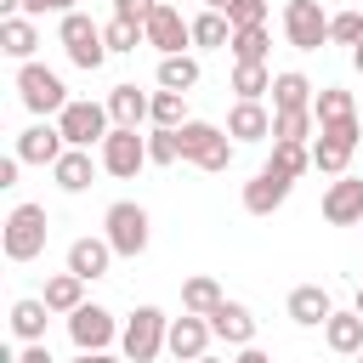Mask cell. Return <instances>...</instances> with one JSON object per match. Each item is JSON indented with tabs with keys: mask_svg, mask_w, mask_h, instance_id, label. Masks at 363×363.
<instances>
[{
	"mask_svg": "<svg viewBox=\"0 0 363 363\" xmlns=\"http://www.w3.org/2000/svg\"><path fill=\"white\" fill-rule=\"evenodd\" d=\"M102 40H108V51H136V45H147V40H142V23H125V17H113V23L102 28Z\"/></svg>",
	"mask_w": 363,
	"mask_h": 363,
	"instance_id": "obj_38",
	"label": "cell"
},
{
	"mask_svg": "<svg viewBox=\"0 0 363 363\" xmlns=\"http://www.w3.org/2000/svg\"><path fill=\"white\" fill-rule=\"evenodd\" d=\"M193 363H221V357H210V352H204V357H193Z\"/></svg>",
	"mask_w": 363,
	"mask_h": 363,
	"instance_id": "obj_50",
	"label": "cell"
},
{
	"mask_svg": "<svg viewBox=\"0 0 363 363\" xmlns=\"http://www.w3.org/2000/svg\"><path fill=\"white\" fill-rule=\"evenodd\" d=\"M204 6H210V11H233L238 0H204Z\"/></svg>",
	"mask_w": 363,
	"mask_h": 363,
	"instance_id": "obj_49",
	"label": "cell"
},
{
	"mask_svg": "<svg viewBox=\"0 0 363 363\" xmlns=\"http://www.w3.org/2000/svg\"><path fill=\"white\" fill-rule=\"evenodd\" d=\"M221 301H227V295H221V284H216L210 272H199V278H187V284H182V312H199V318H210Z\"/></svg>",
	"mask_w": 363,
	"mask_h": 363,
	"instance_id": "obj_28",
	"label": "cell"
},
{
	"mask_svg": "<svg viewBox=\"0 0 363 363\" xmlns=\"http://www.w3.org/2000/svg\"><path fill=\"white\" fill-rule=\"evenodd\" d=\"M352 68H357V74H363V40H357V45H352Z\"/></svg>",
	"mask_w": 363,
	"mask_h": 363,
	"instance_id": "obj_48",
	"label": "cell"
},
{
	"mask_svg": "<svg viewBox=\"0 0 363 363\" xmlns=\"http://www.w3.org/2000/svg\"><path fill=\"white\" fill-rule=\"evenodd\" d=\"M159 11V0H113V17H125V23H147Z\"/></svg>",
	"mask_w": 363,
	"mask_h": 363,
	"instance_id": "obj_41",
	"label": "cell"
},
{
	"mask_svg": "<svg viewBox=\"0 0 363 363\" xmlns=\"http://www.w3.org/2000/svg\"><path fill=\"white\" fill-rule=\"evenodd\" d=\"M284 34H289L295 51L329 45V17H323V6H318V0H289V6H284Z\"/></svg>",
	"mask_w": 363,
	"mask_h": 363,
	"instance_id": "obj_11",
	"label": "cell"
},
{
	"mask_svg": "<svg viewBox=\"0 0 363 363\" xmlns=\"http://www.w3.org/2000/svg\"><path fill=\"white\" fill-rule=\"evenodd\" d=\"M357 142H363L357 113H352V119H335V125H318V142H312V170H323V176H346V164H352Z\"/></svg>",
	"mask_w": 363,
	"mask_h": 363,
	"instance_id": "obj_2",
	"label": "cell"
},
{
	"mask_svg": "<svg viewBox=\"0 0 363 363\" xmlns=\"http://www.w3.org/2000/svg\"><path fill=\"white\" fill-rule=\"evenodd\" d=\"M108 267H113V244H108V238H74V244H68V272H79L85 284L102 278Z\"/></svg>",
	"mask_w": 363,
	"mask_h": 363,
	"instance_id": "obj_18",
	"label": "cell"
},
{
	"mask_svg": "<svg viewBox=\"0 0 363 363\" xmlns=\"http://www.w3.org/2000/svg\"><path fill=\"white\" fill-rule=\"evenodd\" d=\"M210 329H216L227 346H255V312H250L244 301H221V306L210 312Z\"/></svg>",
	"mask_w": 363,
	"mask_h": 363,
	"instance_id": "obj_16",
	"label": "cell"
},
{
	"mask_svg": "<svg viewBox=\"0 0 363 363\" xmlns=\"http://www.w3.org/2000/svg\"><path fill=\"white\" fill-rule=\"evenodd\" d=\"M51 176H57V187H62V193H85V187H91V176H96L91 147H62V159L51 164Z\"/></svg>",
	"mask_w": 363,
	"mask_h": 363,
	"instance_id": "obj_21",
	"label": "cell"
},
{
	"mask_svg": "<svg viewBox=\"0 0 363 363\" xmlns=\"http://www.w3.org/2000/svg\"><path fill=\"white\" fill-rule=\"evenodd\" d=\"M159 85H164V91H193V85H199V57H187V51L159 57Z\"/></svg>",
	"mask_w": 363,
	"mask_h": 363,
	"instance_id": "obj_30",
	"label": "cell"
},
{
	"mask_svg": "<svg viewBox=\"0 0 363 363\" xmlns=\"http://www.w3.org/2000/svg\"><path fill=\"white\" fill-rule=\"evenodd\" d=\"M142 164H147V136H136V125H113L108 142H102V170L130 182Z\"/></svg>",
	"mask_w": 363,
	"mask_h": 363,
	"instance_id": "obj_9",
	"label": "cell"
},
{
	"mask_svg": "<svg viewBox=\"0 0 363 363\" xmlns=\"http://www.w3.org/2000/svg\"><path fill=\"white\" fill-rule=\"evenodd\" d=\"M34 45H40L34 17H0V51H6V57L28 62V57H34Z\"/></svg>",
	"mask_w": 363,
	"mask_h": 363,
	"instance_id": "obj_24",
	"label": "cell"
},
{
	"mask_svg": "<svg viewBox=\"0 0 363 363\" xmlns=\"http://www.w3.org/2000/svg\"><path fill=\"white\" fill-rule=\"evenodd\" d=\"M113 335H119V323H113V312H108V306L85 301V306H74V312H68V340H74L79 352H108V346H113Z\"/></svg>",
	"mask_w": 363,
	"mask_h": 363,
	"instance_id": "obj_10",
	"label": "cell"
},
{
	"mask_svg": "<svg viewBox=\"0 0 363 363\" xmlns=\"http://www.w3.org/2000/svg\"><path fill=\"white\" fill-rule=\"evenodd\" d=\"M51 312H74V306H85V278L79 272H57V278H45V295H40Z\"/></svg>",
	"mask_w": 363,
	"mask_h": 363,
	"instance_id": "obj_27",
	"label": "cell"
},
{
	"mask_svg": "<svg viewBox=\"0 0 363 363\" xmlns=\"http://www.w3.org/2000/svg\"><path fill=\"white\" fill-rule=\"evenodd\" d=\"M227 17H233V28H255V23H267V0H238Z\"/></svg>",
	"mask_w": 363,
	"mask_h": 363,
	"instance_id": "obj_40",
	"label": "cell"
},
{
	"mask_svg": "<svg viewBox=\"0 0 363 363\" xmlns=\"http://www.w3.org/2000/svg\"><path fill=\"white\" fill-rule=\"evenodd\" d=\"M164 340H170V318H164L159 306H136V312L125 318V329H119L125 363H153V357L164 352Z\"/></svg>",
	"mask_w": 363,
	"mask_h": 363,
	"instance_id": "obj_1",
	"label": "cell"
},
{
	"mask_svg": "<svg viewBox=\"0 0 363 363\" xmlns=\"http://www.w3.org/2000/svg\"><path fill=\"white\" fill-rule=\"evenodd\" d=\"M233 91H238L244 102H261V96L272 91V74H267V62H238V68H233Z\"/></svg>",
	"mask_w": 363,
	"mask_h": 363,
	"instance_id": "obj_32",
	"label": "cell"
},
{
	"mask_svg": "<svg viewBox=\"0 0 363 363\" xmlns=\"http://www.w3.org/2000/svg\"><path fill=\"white\" fill-rule=\"evenodd\" d=\"M45 323H51V306H45V301L28 295V301L11 306V335H17V340H45Z\"/></svg>",
	"mask_w": 363,
	"mask_h": 363,
	"instance_id": "obj_29",
	"label": "cell"
},
{
	"mask_svg": "<svg viewBox=\"0 0 363 363\" xmlns=\"http://www.w3.org/2000/svg\"><path fill=\"white\" fill-rule=\"evenodd\" d=\"M182 96H187V91H164V85H159V91H153V113H147V119H153V125H164V130H182V125H187V102H182Z\"/></svg>",
	"mask_w": 363,
	"mask_h": 363,
	"instance_id": "obj_33",
	"label": "cell"
},
{
	"mask_svg": "<svg viewBox=\"0 0 363 363\" xmlns=\"http://www.w3.org/2000/svg\"><path fill=\"white\" fill-rule=\"evenodd\" d=\"M329 312H335V301H329V289H323V284H301V289H289V318H295L301 329L329 323Z\"/></svg>",
	"mask_w": 363,
	"mask_h": 363,
	"instance_id": "obj_19",
	"label": "cell"
},
{
	"mask_svg": "<svg viewBox=\"0 0 363 363\" xmlns=\"http://www.w3.org/2000/svg\"><path fill=\"white\" fill-rule=\"evenodd\" d=\"M233 363H272V357H267L261 346H238V357H233Z\"/></svg>",
	"mask_w": 363,
	"mask_h": 363,
	"instance_id": "obj_44",
	"label": "cell"
},
{
	"mask_svg": "<svg viewBox=\"0 0 363 363\" xmlns=\"http://www.w3.org/2000/svg\"><path fill=\"white\" fill-rule=\"evenodd\" d=\"M312 79L306 74H295V68H284V74H272V113H289V108H312Z\"/></svg>",
	"mask_w": 363,
	"mask_h": 363,
	"instance_id": "obj_23",
	"label": "cell"
},
{
	"mask_svg": "<svg viewBox=\"0 0 363 363\" xmlns=\"http://www.w3.org/2000/svg\"><path fill=\"white\" fill-rule=\"evenodd\" d=\"M210 318H199V312H182V318H170V340H164V352L170 357H182V363H193V357H204L210 352Z\"/></svg>",
	"mask_w": 363,
	"mask_h": 363,
	"instance_id": "obj_14",
	"label": "cell"
},
{
	"mask_svg": "<svg viewBox=\"0 0 363 363\" xmlns=\"http://www.w3.org/2000/svg\"><path fill=\"white\" fill-rule=\"evenodd\" d=\"M233 34H238V28H233V17H227V11H210V6H204V11L193 17V45H204V51L233 45Z\"/></svg>",
	"mask_w": 363,
	"mask_h": 363,
	"instance_id": "obj_25",
	"label": "cell"
},
{
	"mask_svg": "<svg viewBox=\"0 0 363 363\" xmlns=\"http://www.w3.org/2000/svg\"><path fill=\"white\" fill-rule=\"evenodd\" d=\"M357 108H352V91H340V85H323L318 96H312V119L318 125H335V119H352Z\"/></svg>",
	"mask_w": 363,
	"mask_h": 363,
	"instance_id": "obj_31",
	"label": "cell"
},
{
	"mask_svg": "<svg viewBox=\"0 0 363 363\" xmlns=\"http://www.w3.org/2000/svg\"><path fill=\"white\" fill-rule=\"evenodd\" d=\"M102 238L113 244V255H125V261H136L142 250H147V210L142 204H130V199H119V204H108V216H102Z\"/></svg>",
	"mask_w": 363,
	"mask_h": 363,
	"instance_id": "obj_3",
	"label": "cell"
},
{
	"mask_svg": "<svg viewBox=\"0 0 363 363\" xmlns=\"http://www.w3.org/2000/svg\"><path fill=\"white\" fill-rule=\"evenodd\" d=\"M357 312H363V284H357Z\"/></svg>",
	"mask_w": 363,
	"mask_h": 363,
	"instance_id": "obj_51",
	"label": "cell"
},
{
	"mask_svg": "<svg viewBox=\"0 0 363 363\" xmlns=\"http://www.w3.org/2000/svg\"><path fill=\"white\" fill-rule=\"evenodd\" d=\"M45 11H51L45 0H23V17H45Z\"/></svg>",
	"mask_w": 363,
	"mask_h": 363,
	"instance_id": "obj_46",
	"label": "cell"
},
{
	"mask_svg": "<svg viewBox=\"0 0 363 363\" xmlns=\"http://www.w3.org/2000/svg\"><path fill=\"white\" fill-rule=\"evenodd\" d=\"M227 136L233 142H261V136H272V113L261 108V102H233V113H227Z\"/></svg>",
	"mask_w": 363,
	"mask_h": 363,
	"instance_id": "obj_20",
	"label": "cell"
},
{
	"mask_svg": "<svg viewBox=\"0 0 363 363\" xmlns=\"http://www.w3.org/2000/svg\"><path fill=\"white\" fill-rule=\"evenodd\" d=\"M267 164H272V170H284V176L295 182V176H306V170H312V147H306V142H272V159H267Z\"/></svg>",
	"mask_w": 363,
	"mask_h": 363,
	"instance_id": "obj_34",
	"label": "cell"
},
{
	"mask_svg": "<svg viewBox=\"0 0 363 363\" xmlns=\"http://www.w3.org/2000/svg\"><path fill=\"white\" fill-rule=\"evenodd\" d=\"M57 40H62V51H68L74 68H102V57H108V40H102V28H96L85 11H62Z\"/></svg>",
	"mask_w": 363,
	"mask_h": 363,
	"instance_id": "obj_5",
	"label": "cell"
},
{
	"mask_svg": "<svg viewBox=\"0 0 363 363\" xmlns=\"http://www.w3.org/2000/svg\"><path fill=\"white\" fill-rule=\"evenodd\" d=\"M267 45H272L267 23H255V28H238V34H233V57H238V62H267Z\"/></svg>",
	"mask_w": 363,
	"mask_h": 363,
	"instance_id": "obj_36",
	"label": "cell"
},
{
	"mask_svg": "<svg viewBox=\"0 0 363 363\" xmlns=\"http://www.w3.org/2000/svg\"><path fill=\"white\" fill-rule=\"evenodd\" d=\"M289 187H295V182H289L284 170L261 164V170H255V176L244 182V210H250V216H272V210H278V204L289 199Z\"/></svg>",
	"mask_w": 363,
	"mask_h": 363,
	"instance_id": "obj_13",
	"label": "cell"
},
{
	"mask_svg": "<svg viewBox=\"0 0 363 363\" xmlns=\"http://www.w3.org/2000/svg\"><path fill=\"white\" fill-rule=\"evenodd\" d=\"M17 96H23L28 113H62V108L74 102L68 85H62L51 68H40V62H23V68H17Z\"/></svg>",
	"mask_w": 363,
	"mask_h": 363,
	"instance_id": "obj_6",
	"label": "cell"
},
{
	"mask_svg": "<svg viewBox=\"0 0 363 363\" xmlns=\"http://www.w3.org/2000/svg\"><path fill=\"white\" fill-rule=\"evenodd\" d=\"M11 363H51V352H45V340H28V346H23Z\"/></svg>",
	"mask_w": 363,
	"mask_h": 363,
	"instance_id": "obj_42",
	"label": "cell"
},
{
	"mask_svg": "<svg viewBox=\"0 0 363 363\" xmlns=\"http://www.w3.org/2000/svg\"><path fill=\"white\" fill-rule=\"evenodd\" d=\"M182 159H193L199 170L221 176V170L233 164V142H227V130H216V125H204V119H187V125H182Z\"/></svg>",
	"mask_w": 363,
	"mask_h": 363,
	"instance_id": "obj_4",
	"label": "cell"
},
{
	"mask_svg": "<svg viewBox=\"0 0 363 363\" xmlns=\"http://www.w3.org/2000/svg\"><path fill=\"white\" fill-rule=\"evenodd\" d=\"M108 119H113L108 102H68L57 113V130H62L68 147H91V142H108V130H113Z\"/></svg>",
	"mask_w": 363,
	"mask_h": 363,
	"instance_id": "obj_8",
	"label": "cell"
},
{
	"mask_svg": "<svg viewBox=\"0 0 363 363\" xmlns=\"http://www.w3.org/2000/svg\"><path fill=\"white\" fill-rule=\"evenodd\" d=\"M323 340H329V352H340V357H357V346H363V312L352 306V312H329V323H323Z\"/></svg>",
	"mask_w": 363,
	"mask_h": 363,
	"instance_id": "obj_22",
	"label": "cell"
},
{
	"mask_svg": "<svg viewBox=\"0 0 363 363\" xmlns=\"http://www.w3.org/2000/svg\"><path fill=\"white\" fill-rule=\"evenodd\" d=\"M17 170H23V159H17V153H11V159H0V187H11V182H17Z\"/></svg>",
	"mask_w": 363,
	"mask_h": 363,
	"instance_id": "obj_43",
	"label": "cell"
},
{
	"mask_svg": "<svg viewBox=\"0 0 363 363\" xmlns=\"http://www.w3.org/2000/svg\"><path fill=\"white\" fill-rule=\"evenodd\" d=\"M0 244H6L11 261H34V255L45 250V204H17V210L6 216Z\"/></svg>",
	"mask_w": 363,
	"mask_h": 363,
	"instance_id": "obj_7",
	"label": "cell"
},
{
	"mask_svg": "<svg viewBox=\"0 0 363 363\" xmlns=\"http://www.w3.org/2000/svg\"><path fill=\"white\" fill-rule=\"evenodd\" d=\"M62 147H68V142H62L57 125H28V130L17 136V159H23V164H57Z\"/></svg>",
	"mask_w": 363,
	"mask_h": 363,
	"instance_id": "obj_17",
	"label": "cell"
},
{
	"mask_svg": "<svg viewBox=\"0 0 363 363\" xmlns=\"http://www.w3.org/2000/svg\"><path fill=\"white\" fill-rule=\"evenodd\" d=\"M357 363H363V346H357Z\"/></svg>",
	"mask_w": 363,
	"mask_h": 363,
	"instance_id": "obj_52",
	"label": "cell"
},
{
	"mask_svg": "<svg viewBox=\"0 0 363 363\" xmlns=\"http://www.w3.org/2000/svg\"><path fill=\"white\" fill-rule=\"evenodd\" d=\"M142 40H147L159 57H176L182 45H193V23H187L176 6H164V0H159V11L142 23Z\"/></svg>",
	"mask_w": 363,
	"mask_h": 363,
	"instance_id": "obj_12",
	"label": "cell"
},
{
	"mask_svg": "<svg viewBox=\"0 0 363 363\" xmlns=\"http://www.w3.org/2000/svg\"><path fill=\"white\" fill-rule=\"evenodd\" d=\"M51 11H79V0H45Z\"/></svg>",
	"mask_w": 363,
	"mask_h": 363,
	"instance_id": "obj_47",
	"label": "cell"
},
{
	"mask_svg": "<svg viewBox=\"0 0 363 363\" xmlns=\"http://www.w3.org/2000/svg\"><path fill=\"white\" fill-rule=\"evenodd\" d=\"M329 40H335V45H357V40H363V11H340V17H329Z\"/></svg>",
	"mask_w": 363,
	"mask_h": 363,
	"instance_id": "obj_39",
	"label": "cell"
},
{
	"mask_svg": "<svg viewBox=\"0 0 363 363\" xmlns=\"http://www.w3.org/2000/svg\"><path fill=\"white\" fill-rule=\"evenodd\" d=\"M108 113H113V125H142L153 113V96H142L136 85H113L108 91Z\"/></svg>",
	"mask_w": 363,
	"mask_h": 363,
	"instance_id": "obj_26",
	"label": "cell"
},
{
	"mask_svg": "<svg viewBox=\"0 0 363 363\" xmlns=\"http://www.w3.org/2000/svg\"><path fill=\"white\" fill-rule=\"evenodd\" d=\"M312 108H289V113H272V142H306L312 136Z\"/></svg>",
	"mask_w": 363,
	"mask_h": 363,
	"instance_id": "obj_35",
	"label": "cell"
},
{
	"mask_svg": "<svg viewBox=\"0 0 363 363\" xmlns=\"http://www.w3.org/2000/svg\"><path fill=\"white\" fill-rule=\"evenodd\" d=\"M74 363H119V357H113V352H79Z\"/></svg>",
	"mask_w": 363,
	"mask_h": 363,
	"instance_id": "obj_45",
	"label": "cell"
},
{
	"mask_svg": "<svg viewBox=\"0 0 363 363\" xmlns=\"http://www.w3.org/2000/svg\"><path fill=\"white\" fill-rule=\"evenodd\" d=\"M323 221H329V227H352V221H363V176H340V182H329V193H323Z\"/></svg>",
	"mask_w": 363,
	"mask_h": 363,
	"instance_id": "obj_15",
	"label": "cell"
},
{
	"mask_svg": "<svg viewBox=\"0 0 363 363\" xmlns=\"http://www.w3.org/2000/svg\"><path fill=\"white\" fill-rule=\"evenodd\" d=\"M176 159H182V130L153 125L147 130V164H176Z\"/></svg>",
	"mask_w": 363,
	"mask_h": 363,
	"instance_id": "obj_37",
	"label": "cell"
}]
</instances>
